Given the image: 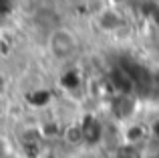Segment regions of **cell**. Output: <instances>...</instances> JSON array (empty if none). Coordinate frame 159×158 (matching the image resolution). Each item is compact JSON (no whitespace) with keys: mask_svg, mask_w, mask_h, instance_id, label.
Wrapping results in <instances>:
<instances>
[{"mask_svg":"<svg viewBox=\"0 0 159 158\" xmlns=\"http://www.w3.org/2000/svg\"><path fill=\"white\" fill-rule=\"evenodd\" d=\"M47 45H48V53H51L57 61H61V63L70 61L73 57H77V53H79L77 35L66 27H57L54 31H51Z\"/></svg>","mask_w":159,"mask_h":158,"instance_id":"cell-1","label":"cell"},{"mask_svg":"<svg viewBox=\"0 0 159 158\" xmlns=\"http://www.w3.org/2000/svg\"><path fill=\"white\" fill-rule=\"evenodd\" d=\"M12 150H10V144H8V140L4 138V136H0V158H6L10 156Z\"/></svg>","mask_w":159,"mask_h":158,"instance_id":"cell-2","label":"cell"},{"mask_svg":"<svg viewBox=\"0 0 159 158\" xmlns=\"http://www.w3.org/2000/svg\"><path fill=\"white\" fill-rule=\"evenodd\" d=\"M6 158H14V156H12V154H10V156H6Z\"/></svg>","mask_w":159,"mask_h":158,"instance_id":"cell-3","label":"cell"}]
</instances>
